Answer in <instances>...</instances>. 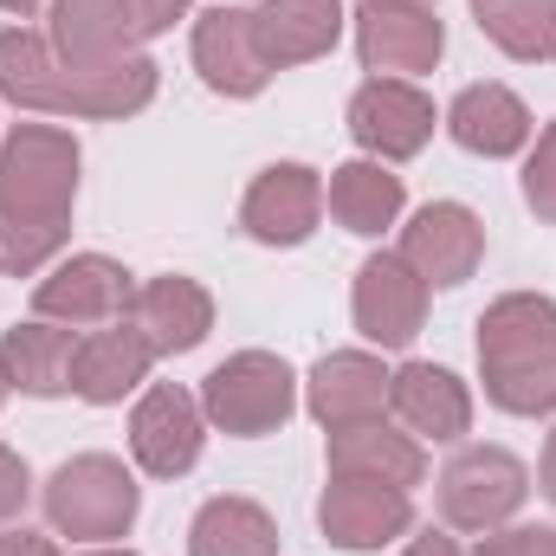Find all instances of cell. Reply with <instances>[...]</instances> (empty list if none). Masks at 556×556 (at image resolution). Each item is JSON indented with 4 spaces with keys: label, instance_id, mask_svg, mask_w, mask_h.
<instances>
[{
    "label": "cell",
    "instance_id": "1",
    "mask_svg": "<svg viewBox=\"0 0 556 556\" xmlns=\"http://www.w3.org/2000/svg\"><path fill=\"white\" fill-rule=\"evenodd\" d=\"M162 65L137 52L117 65H65L39 26H0V98L33 117H137L155 104Z\"/></svg>",
    "mask_w": 556,
    "mask_h": 556
},
{
    "label": "cell",
    "instance_id": "2",
    "mask_svg": "<svg viewBox=\"0 0 556 556\" xmlns=\"http://www.w3.org/2000/svg\"><path fill=\"white\" fill-rule=\"evenodd\" d=\"M479 382L498 415H556V298L505 291L479 317Z\"/></svg>",
    "mask_w": 556,
    "mask_h": 556
},
{
    "label": "cell",
    "instance_id": "3",
    "mask_svg": "<svg viewBox=\"0 0 556 556\" xmlns=\"http://www.w3.org/2000/svg\"><path fill=\"white\" fill-rule=\"evenodd\" d=\"M85 149L59 124H20L0 142V220L72 233Z\"/></svg>",
    "mask_w": 556,
    "mask_h": 556
},
{
    "label": "cell",
    "instance_id": "4",
    "mask_svg": "<svg viewBox=\"0 0 556 556\" xmlns=\"http://www.w3.org/2000/svg\"><path fill=\"white\" fill-rule=\"evenodd\" d=\"M39 505H46L52 538H72V544H124L137 531L142 485L117 453H72L39 485Z\"/></svg>",
    "mask_w": 556,
    "mask_h": 556
},
{
    "label": "cell",
    "instance_id": "5",
    "mask_svg": "<svg viewBox=\"0 0 556 556\" xmlns=\"http://www.w3.org/2000/svg\"><path fill=\"white\" fill-rule=\"evenodd\" d=\"M201 415H207V427H220L233 440H266L298 415V376L273 350H233L227 363L207 369Z\"/></svg>",
    "mask_w": 556,
    "mask_h": 556
},
{
    "label": "cell",
    "instance_id": "6",
    "mask_svg": "<svg viewBox=\"0 0 556 556\" xmlns=\"http://www.w3.org/2000/svg\"><path fill=\"white\" fill-rule=\"evenodd\" d=\"M531 498V466L505 446H459L446 466H440V518L446 531H466V538H485V531H505Z\"/></svg>",
    "mask_w": 556,
    "mask_h": 556
},
{
    "label": "cell",
    "instance_id": "7",
    "mask_svg": "<svg viewBox=\"0 0 556 556\" xmlns=\"http://www.w3.org/2000/svg\"><path fill=\"white\" fill-rule=\"evenodd\" d=\"M130 298H137V278L124 273L111 253H72L52 273H39L33 317L65 324V330H98V324H117L130 311Z\"/></svg>",
    "mask_w": 556,
    "mask_h": 556
},
{
    "label": "cell",
    "instance_id": "8",
    "mask_svg": "<svg viewBox=\"0 0 556 556\" xmlns=\"http://www.w3.org/2000/svg\"><path fill=\"white\" fill-rule=\"evenodd\" d=\"M201 446H207L201 395H188L175 382H149L130 408V459L149 479H181L201 466Z\"/></svg>",
    "mask_w": 556,
    "mask_h": 556
},
{
    "label": "cell",
    "instance_id": "9",
    "mask_svg": "<svg viewBox=\"0 0 556 556\" xmlns=\"http://www.w3.org/2000/svg\"><path fill=\"white\" fill-rule=\"evenodd\" d=\"M446 52V26L433 7H415V0H369L356 13V59L369 78H408L415 85L420 72H433Z\"/></svg>",
    "mask_w": 556,
    "mask_h": 556
},
{
    "label": "cell",
    "instance_id": "10",
    "mask_svg": "<svg viewBox=\"0 0 556 556\" xmlns=\"http://www.w3.org/2000/svg\"><path fill=\"white\" fill-rule=\"evenodd\" d=\"M408 273L427 291H459L466 278L485 266V220L466 207V201H427L415 220L402 227V247Z\"/></svg>",
    "mask_w": 556,
    "mask_h": 556
},
{
    "label": "cell",
    "instance_id": "11",
    "mask_svg": "<svg viewBox=\"0 0 556 556\" xmlns=\"http://www.w3.org/2000/svg\"><path fill=\"white\" fill-rule=\"evenodd\" d=\"M350 137L363 155L376 162H415L420 149L433 142V98L408 85V78H363L356 98H350Z\"/></svg>",
    "mask_w": 556,
    "mask_h": 556
},
{
    "label": "cell",
    "instance_id": "12",
    "mask_svg": "<svg viewBox=\"0 0 556 556\" xmlns=\"http://www.w3.org/2000/svg\"><path fill=\"white\" fill-rule=\"evenodd\" d=\"M317 525L337 551H389L395 538L415 531V492L402 485H382V479H337L324 485L317 498Z\"/></svg>",
    "mask_w": 556,
    "mask_h": 556
},
{
    "label": "cell",
    "instance_id": "13",
    "mask_svg": "<svg viewBox=\"0 0 556 556\" xmlns=\"http://www.w3.org/2000/svg\"><path fill=\"white\" fill-rule=\"evenodd\" d=\"M427 285L408 273L402 253H369L356 266V285H350V317L363 330V343L376 350H408L427 324Z\"/></svg>",
    "mask_w": 556,
    "mask_h": 556
},
{
    "label": "cell",
    "instance_id": "14",
    "mask_svg": "<svg viewBox=\"0 0 556 556\" xmlns=\"http://www.w3.org/2000/svg\"><path fill=\"white\" fill-rule=\"evenodd\" d=\"M317 220H324V175L304 168V162H273V168H260L253 188H247V201H240L247 240L278 247V253H285V247H304V240L317 233Z\"/></svg>",
    "mask_w": 556,
    "mask_h": 556
},
{
    "label": "cell",
    "instance_id": "15",
    "mask_svg": "<svg viewBox=\"0 0 556 556\" xmlns=\"http://www.w3.org/2000/svg\"><path fill=\"white\" fill-rule=\"evenodd\" d=\"M194 72L207 91L220 98H260L273 85V65L260 52V33H253V13L247 7H227L214 0L201 20H194Z\"/></svg>",
    "mask_w": 556,
    "mask_h": 556
},
{
    "label": "cell",
    "instance_id": "16",
    "mask_svg": "<svg viewBox=\"0 0 556 556\" xmlns=\"http://www.w3.org/2000/svg\"><path fill=\"white\" fill-rule=\"evenodd\" d=\"M124 324L155 350V363H162V356H188V350H201L207 330H214V298H207L201 278L162 273V278H149V285H137Z\"/></svg>",
    "mask_w": 556,
    "mask_h": 556
},
{
    "label": "cell",
    "instance_id": "17",
    "mask_svg": "<svg viewBox=\"0 0 556 556\" xmlns=\"http://www.w3.org/2000/svg\"><path fill=\"white\" fill-rule=\"evenodd\" d=\"M324 459H330L337 479H382V485H402V492H415L427 479V446L389 415L356 420V427H330Z\"/></svg>",
    "mask_w": 556,
    "mask_h": 556
},
{
    "label": "cell",
    "instance_id": "18",
    "mask_svg": "<svg viewBox=\"0 0 556 556\" xmlns=\"http://www.w3.org/2000/svg\"><path fill=\"white\" fill-rule=\"evenodd\" d=\"M149 369H155V350L142 343L124 317H117V324H98V330L78 337L72 395L91 402V408H117L124 395H142V389H149Z\"/></svg>",
    "mask_w": 556,
    "mask_h": 556
},
{
    "label": "cell",
    "instance_id": "19",
    "mask_svg": "<svg viewBox=\"0 0 556 556\" xmlns=\"http://www.w3.org/2000/svg\"><path fill=\"white\" fill-rule=\"evenodd\" d=\"M304 408L324 427H356V420L389 415V369L369 350H330L304 376Z\"/></svg>",
    "mask_w": 556,
    "mask_h": 556
},
{
    "label": "cell",
    "instance_id": "20",
    "mask_svg": "<svg viewBox=\"0 0 556 556\" xmlns=\"http://www.w3.org/2000/svg\"><path fill=\"white\" fill-rule=\"evenodd\" d=\"M389 415L415 440H466L472 433V389L440 363H402V369H389Z\"/></svg>",
    "mask_w": 556,
    "mask_h": 556
},
{
    "label": "cell",
    "instance_id": "21",
    "mask_svg": "<svg viewBox=\"0 0 556 556\" xmlns=\"http://www.w3.org/2000/svg\"><path fill=\"white\" fill-rule=\"evenodd\" d=\"M446 137L459 142L466 155H485V162H505L518 149H531L538 124H531V104L511 91V85H466L453 104H446Z\"/></svg>",
    "mask_w": 556,
    "mask_h": 556
},
{
    "label": "cell",
    "instance_id": "22",
    "mask_svg": "<svg viewBox=\"0 0 556 556\" xmlns=\"http://www.w3.org/2000/svg\"><path fill=\"white\" fill-rule=\"evenodd\" d=\"M46 39L65 65H117V59H137L142 26L130 0H52Z\"/></svg>",
    "mask_w": 556,
    "mask_h": 556
},
{
    "label": "cell",
    "instance_id": "23",
    "mask_svg": "<svg viewBox=\"0 0 556 556\" xmlns=\"http://www.w3.org/2000/svg\"><path fill=\"white\" fill-rule=\"evenodd\" d=\"M350 13L343 0H260L253 7V33H260V52L273 72H291V65H311L324 52H337Z\"/></svg>",
    "mask_w": 556,
    "mask_h": 556
},
{
    "label": "cell",
    "instance_id": "24",
    "mask_svg": "<svg viewBox=\"0 0 556 556\" xmlns=\"http://www.w3.org/2000/svg\"><path fill=\"white\" fill-rule=\"evenodd\" d=\"M324 207H330V220H337L343 233H356V240H382V233L402 220L408 188H402V175H395L389 162L356 155V162H337V168H330V181H324Z\"/></svg>",
    "mask_w": 556,
    "mask_h": 556
},
{
    "label": "cell",
    "instance_id": "25",
    "mask_svg": "<svg viewBox=\"0 0 556 556\" xmlns=\"http://www.w3.org/2000/svg\"><path fill=\"white\" fill-rule=\"evenodd\" d=\"M72 356H78V330L65 324H13L0 337V369H7V389L33 395V402H52V395H72Z\"/></svg>",
    "mask_w": 556,
    "mask_h": 556
},
{
    "label": "cell",
    "instance_id": "26",
    "mask_svg": "<svg viewBox=\"0 0 556 556\" xmlns=\"http://www.w3.org/2000/svg\"><path fill=\"white\" fill-rule=\"evenodd\" d=\"M188 556H278V525L260 498L220 492L194 511L188 525Z\"/></svg>",
    "mask_w": 556,
    "mask_h": 556
},
{
    "label": "cell",
    "instance_id": "27",
    "mask_svg": "<svg viewBox=\"0 0 556 556\" xmlns=\"http://www.w3.org/2000/svg\"><path fill=\"white\" fill-rule=\"evenodd\" d=\"M472 20L518 65H551L556 59V0H472Z\"/></svg>",
    "mask_w": 556,
    "mask_h": 556
},
{
    "label": "cell",
    "instance_id": "28",
    "mask_svg": "<svg viewBox=\"0 0 556 556\" xmlns=\"http://www.w3.org/2000/svg\"><path fill=\"white\" fill-rule=\"evenodd\" d=\"M65 240H72V233L0 220V273H7V278H39V273H52V266L65 260Z\"/></svg>",
    "mask_w": 556,
    "mask_h": 556
},
{
    "label": "cell",
    "instance_id": "29",
    "mask_svg": "<svg viewBox=\"0 0 556 556\" xmlns=\"http://www.w3.org/2000/svg\"><path fill=\"white\" fill-rule=\"evenodd\" d=\"M525 201H531L538 220L556 227V124L531 142V155H525Z\"/></svg>",
    "mask_w": 556,
    "mask_h": 556
},
{
    "label": "cell",
    "instance_id": "30",
    "mask_svg": "<svg viewBox=\"0 0 556 556\" xmlns=\"http://www.w3.org/2000/svg\"><path fill=\"white\" fill-rule=\"evenodd\" d=\"M472 556H556V531L551 525H505V531H485Z\"/></svg>",
    "mask_w": 556,
    "mask_h": 556
},
{
    "label": "cell",
    "instance_id": "31",
    "mask_svg": "<svg viewBox=\"0 0 556 556\" xmlns=\"http://www.w3.org/2000/svg\"><path fill=\"white\" fill-rule=\"evenodd\" d=\"M26 498H33V472L13 446H0V525H13L26 511Z\"/></svg>",
    "mask_w": 556,
    "mask_h": 556
},
{
    "label": "cell",
    "instance_id": "32",
    "mask_svg": "<svg viewBox=\"0 0 556 556\" xmlns=\"http://www.w3.org/2000/svg\"><path fill=\"white\" fill-rule=\"evenodd\" d=\"M130 7H137L142 39H155V33H175V20H188V0H130Z\"/></svg>",
    "mask_w": 556,
    "mask_h": 556
},
{
    "label": "cell",
    "instance_id": "33",
    "mask_svg": "<svg viewBox=\"0 0 556 556\" xmlns=\"http://www.w3.org/2000/svg\"><path fill=\"white\" fill-rule=\"evenodd\" d=\"M0 556H59V544L26 531V525H13V531H0Z\"/></svg>",
    "mask_w": 556,
    "mask_h": 556
},
{
    "label": "cell",
    "instance_id": "34",
    "mask_svg": "<svg viewBox=\"0 0 556 556\" xmlns=\"http://www.w3.org/2000/svg\"><path fill=\"white\" fill-rule=\"evenodd\" d=\"M402 556H466V551H459L446 531H427V538H415V544H408Z\"/></svg>",
    "mask_w": 556,
    "mask_h": 556
},
{
    "label": "cell",
    "instance_id": "35",
    "mask_svg": "<svg viewBox=\"0 0 556 556\" xmlns=\"http://www.w3.org/2000/svg\"><path fill=\"white\" fill-rule=\"evenodd\" d=\"M538 485H544V498L556 505V433H551V446H544V466H538Z\"/></svg>",
    "mask_w": 556,
    "mask_h": 556
},
{
    "label": "cell",
    "instance_id": "36",
    "mask_svg": "<svg viewBox=\"0 0 556 556\" xmlns=\"http://www.w3.org/2000/svg\"><path fill=\"white\" fill-rule=\"evenodd\" d=\"M39 7H46V0H0V13H13V20H33Z\"/></svg>",
    "mask_w": 556,
    "mask_h": 556
},
{
    "label": "cell",
    "instance_id": "37",
    "mask_svg": "<svg viewBox=\"0 0 556 556\" xmlns=\"http://www.w3.org/2000/svg\"><path fill=\"white\" fill-rule=\"evenodd\" d=\"M85 556H137V551H117V544H91Z\"/></svg>",
    "mask_w": 556,
    "mask_h": 556
},
{
    "label": "cell",
    "instance_id": "38",
    "mask_svg": "<svg viewBox=\"0 0 556 556\" xmlns=\"http://www.w3.org/2000/svg\"><path fill=\"white\" fill-rule=\"evenodd\" d=\"M7 395H13V389H7V369H0V408H7Z\"/></svg>",
    "mask_w": 556,
    "mask_h": 556
},
{
    "label": "cell",
    "instance_id": "39",
    "mask_svg": "<svg viewBox=\"0 0 556 556\" xmlns=\"http://www.w3.org/2000/svg\"><path fill=\"white\" fill-rule=\"evenodd\" d=\"M363 7H369V0H363ZM415 7H433V0H415Z\"/></svg>",
    "mask_w": 556,
    "mask_h": 556
},
{
    "label": "cell",
    "instance_id": "40",
    "mask_svg": "<svg viewBox=\"0 0 556 556\" xmlns=\"http://www.w3.org/2000/svg\"><path fill=\"white\" fill-rule=\"evenodd\" d=\"M227 7H233V0H227Z\"/></svg>",
    "mask_w": 556,
    "mask_h": 556
}]
</instances>
